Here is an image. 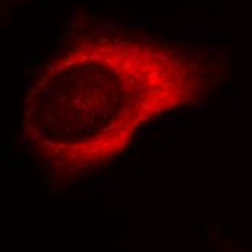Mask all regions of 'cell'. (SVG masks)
<instances>
[{
  "label": "cell",
  "instance_id": "cell-3",
  "mask_svg": "<svg viewBox=\"0 0 252 252\" xmlns=\"http://www.w3.org/2000/svg\"><path fill=\"white\" fill-rule=\"evenodd\" d=\"M42 135H44V132L38 130V132H33V133H32V138H33V139H41V138H42Z\"/></svg>",
  "mask_w": 252,
  "mask_h": 252
},
{
  "label": "cell",
  "instance_id": "cell-4",
  "mask_svg": "<svg viewBox=\"0 0 252 252\" xmlns=\"http://www.w3.org/2000/svg\"><path fill=\"white\" fill-rule=\"evenodd\" d=\"M145 120H146V116H139V117H138V122H139V123L145 122Z\"/></svg>",
  "mask_w": 252,
  "mask_h": 252
},
{
  "label": "cell",
  "instance_id": "cell-2",
  "mask_svg": "<svg viewBox=\"0 0 252 252\" xmlns=\"http://www.w3.org/2000/svg\"><path fill=\"white\" fill-rule=\"evenodd\" d=\"M28 142V139L23 136V133H19V138H17V145L20 146V148H23V145Z\"/></svg>",
  "mask_w": 252,
  "mask_h": 252
},
{
  "label": "cell",
  "instance_id": "cell-1",
  "mask_svg": "<svg viewBox=\"0 0 252 252\" xmlns=\"http://www.w3.org/2000/svg\"><path fill=\"white\" fill-rule=\"evenodd\" d=\"M151 135H152L151 130H139V132L136 133V139L139 141V139H142L143 136H151Z\"/></svg>",
  "mask_w": 252,
  "mask_h": 252
}]
</instances>
